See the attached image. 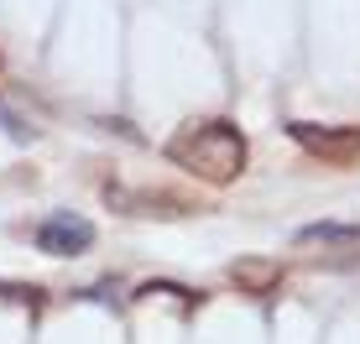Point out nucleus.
Listing matches in <instances>:
<instances>
[{"label":"nucleus","mask_w":360,"mask_h":344,"mask_svg":"<svg viewBox=\"0 0 360 344\" xmlns=\"http://www.w3.org/2000/svg\"><path fill=\"white\" fill-rule=\"evenodd\" d=\"M37 245H42L47 256H84L94 245V225L79 214H53L37 225Z\"/></svg>","instance_id":"3"},{"label":"nucleus","mask_w":360,"mask_h":344,"mask_svg":"<svg viewBox=\"0 0 360 344\" xmlns=\"http://www.w3.org/2000/svg\"><path fill=\"white\" fill-rule=\"evenodd\" d=\"M297 240H303V245H314V240H360V225H314V230H303Z\"/></svg>","instance_id":"5"},{"label":"nucleus","mask_w":360,"mask_h":344,"mask_svg":"<svg viewBox=\"0 0 360 344\" xmlns=\"http://www.w3.org/2000/svg\"><path fill=\"white\" fill-rule=\"evenodd\" d=\"M167 157L178 167H188L198 183L225 188L245 172V136L230 120H188L178 136L167 141Z\"/></svg>","instance_id":"1"},{"label":"nucleus","mask_w":360,"mask_h":344,"mask_svg":"<svg viewBox=\"0 0 360 344\" xmlns=\"http://www.w3.org/2000/svg\"><path fill=\"white\" fill-rule=\"evenodd\" d=\"M292 141L303 152H314L319 162H355L360 157V126H308V120H292Z\"/></svg>","instance_id":"2"},{"label":"nucleus","mask_w":360,"mask_h":344,"mask_svg":"<svg viewBox=\"0 0 360 344\" xmlns=\"http://www.w3.org/2000/svg\"><path fill=\"white\" fill-rule=\"evenodd\" d=\"M230 282H235L240 292H251V298H266V292H277L282 266H277V261H262V256H245V261L230 266Z\"/></svg>","instance_id":"4"}]
</instances>
